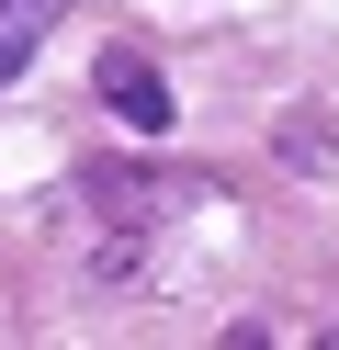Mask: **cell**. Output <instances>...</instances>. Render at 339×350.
<instances>
[{
	"label": "cell",
	"instance_id": "7a4b0ae2",
	"mask_svg": "<svg viewBox=\"0 0 339 350\" xmlns=\"http://www.w3.org/2000/svg\"><path fill=\"white\" fill-rule=\"evenodd\" d=\"M57 34V0H0V79L34 68V46Z\"/></svg>",
	"mask_w": 339,
	"mask_h": 350
},
{
	"label": "cell",
	"instance_id": "6da1fadb",
	"mask_svg": "<svg viewBox=\"0 0 339 350\" xmlns=\"http://www.w3.org/2000/svg\"><path fill=\"white\" fill-rule=\"evenodd\" d=\"M102 102H113L125 124H147V136H170V113H181V102H170V79H158L136 46H113V57H102Z\"/></svg>",
	"mask_w": 339,
	"mask_h": 350
}]
</instances>
